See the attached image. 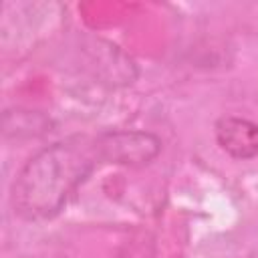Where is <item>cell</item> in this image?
<instances>
[{
	"label": "cell",
	"mask_w": 258,
	"mask_h": 258,
	"mask_svg": "<svg viewBox=\"0 0 258 258\" xmlns=\"http://www.w3.org/2000/svg\"><path fill=\"white\" fill-rule=\"evenodd\" d=\"M101 165H107L101 133H73L40 147L10 185L14 216L32 224L54 220Z\"/></svg>",
	"instance_id": "cell-1"
},
{
	"label": "cell",
	"mask_w": 258,
	"mask_h": 258,
	"mask_svg": "<svg viewBox=\"0 0 258 258\" xmlns=\"http://www.w3.org/2000/svg\"><path fill=\"white\" fill-rule=\"evenodd\" d=\"M107 165L145 167L161 153L163 141L145 129H105L99 131Z\"/></svg>",
	"instance_id": "cell-2"
},
{
	"label": "cell",
	"mask_w": 258,
	"mask_h": 258,
	"mask_svg": "<svg viewBox=\"0 0 258 258\" xmlns=\"http://www.w3.org/2000/svg\"><path fill=\"white\" fill-rule=\"evenodd\" d=\"M214 137L218 147L236 161H250L258 157V123L246 117H220L214 123Z\"/></svg>",
	"instance_id": "cell-3"
},
{
	"label": "cell",
	"mask_w": 258,
	"mask_h": 258,
	"mask_svg": "<svg viewBox=\"0 0 258 258\" xmlns=\"http://www.w3.org/2000/svg\"><path fill=\"white\" fill-rule=\"evenodd\" d=\"M50 131V119L32 109L24 107H10L2 113V133L6 139L24 141L32 137H40Z\"/></svg>",
	"instance_id": "cell-4"
}]
</instances>
